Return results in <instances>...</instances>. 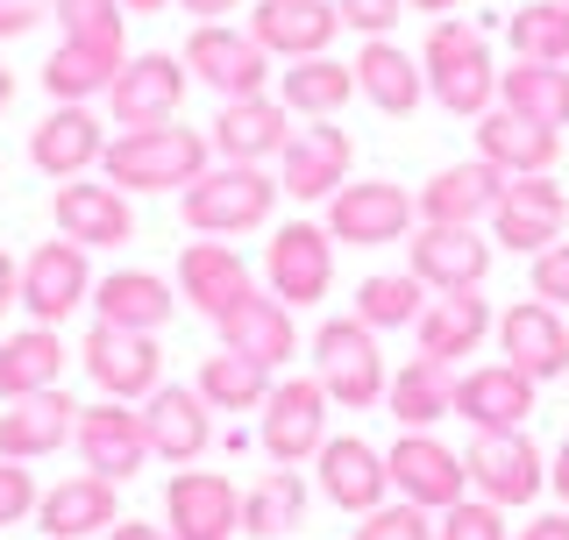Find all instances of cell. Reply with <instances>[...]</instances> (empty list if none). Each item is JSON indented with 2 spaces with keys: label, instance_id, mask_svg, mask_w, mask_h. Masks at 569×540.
<instances>
[{
  "label": "cell",
  "instance_id": "obj_13",
  "mask_svg": "<svg viewBox=\"0 0 569 540\" xmlns=\"http://www.w3.org/2000/svg\"><path fill=\"white\" fill-rule=\"evenodd\" d=\"M186 71L200 86H213L221 100L271 93V50H263L249 29H236V22H200L192 29L186 36Z\"/></svg>",
  "mask_w": 569,
  "mask_h": 540
},
{
  "label": "cell",
  "instance_id": "obj_11",
  "mask_svg": "<svg viewBox=\"0 0 569 540\" xmlns=\"http://www.w3.org/2000/svg\"><path fill=\"white\" fill-rule=\"evenodd\" d=\"M263 292L284 306H320L335 292V236L313 221H278L263 242Z\"/></svg>",
  "mask_w": 569,
  "mask_h": 540
},
{
  "label": "cell",
  "instance_id": "obj_43",
  "mask_svg": "<svg viewBox=\"0 0 569 540\" xmlns=\"http://www.w3.org/2000/svg\"><path fill=\"white\" fill-rule=\"evenodd\" d=\"M427 299H435V292H427L413 270H378V278L356 284V320L378 328V334H391V328H413V320L427 313Z\"/></svg>",
  "mask_w": 569,
  "mask_h": 540
},
{
  "label": "cell",
  "instance_id": "obj_47",
  "mask_svg": "<svg viewBox=\"0 0 569 540\" xmlns=\"http://www.w3.org/2000/svg\"><path fill=\"white\" fill-rule=\"evenodd\" d=\"M349 540H435V519H427L413 498H385L378 512L356 519V533H349Z\"/></svg>",
  "mask_w": 569,
  "mask_h": 540
},
{
  "label": "cell",
  "instance_id": "obj_9",
  "mask_svg": "<svg viewBox=\"0 0 569 540\" xmlns=\"http://www.w3.org/2000/svg\"><path fill=\"white\" fill-rule=\"evenodd\" d=\"M93 249H79L71 236L58 242H36L22 257V313L36 328H64L79 306H93Z\"/></svg>",
  "mask_w": 569,
  "mask_h": 540
},
{
  "label": "cell",
  "instance_id": "obj_33",
  "mask_svg": "<svg viewBox=\"0 0 569 540\" xmlns=\"http://www.w3.org/2000/svg\"><path fill=\"white\" fill-rule=\"evenodd\" d=\"M356 93L378 107V114H413L427 100V71L391 36H363V50H356Z\"/></svg>",
  "mask_w": 569,
  "mask_h": 540
},
{
  "label": "cell",
  "instance_id": "obj_26",
  "mask_svg": "<svg viewBox=\"0 0 569 540\" xmlns=\"http://www.w3.org/2000/svg\"><path fill=\"white\" fill-rule=\"evenodd\" d=\"M498 192H506V171L485 164V157H462V164H441L427 186L413 192L420 221H441V228H485Z\"/></svg>",
  "mask_w": 569,
  "mask_h": 540
},
{
  "label": "cell",
  "instance_id": "obj_49",
  "mask_svg": "<svg viewBox=\"0 0 569 540\" xmlns=\"http://www.w3.org/2000/svg\"><path fill=\"white\" fill-rule=\"evenodd\" d=\"M533 299H548V306H562V313H569V236L548 242L541 257H533Z\"/></svg>",
  "mask_w": 569,
  "mask_h": 540
},
{
  "label": "cell",
  "instance_id": "obj_12",
  "mask_svg": "<svg viewBox=\"0 0 569 540\" xmlns=\"http://www.w3.org/2000/svg\"><path fill=\"white\" fill-rule=\"evenodd\" d=\"M79 356H86V377L100 384V399L142 406L157 384H164V349H157V334L114 328V320H93L86 341H79Z\"/></svg>",
  "mask_w": 569,
  "mask_h": 540
},
{
  "label": "cell",
  "instance_id": "obj_50",
  "mask_svg": "<svg viewBox=\"0 0 569 540\" xmlns=\"http://www.w3.org/2000/svg\"><path fill=\"white\" fill-rule=\"evenodd\" d=\"M335 14H342V29L356 36H391L406 14V0H335Z\"/></svg>",
  "mask_w": 569,
  "mask_h": 540
},
{
  "label": "cell",
  "instance_id": "obj_40",
  "mask_svg": "<svg viewBox=\"0 0 569 540\" xmlns=\"http://www.w3.org/2000/svg\"><path fill=\"white\" fill-rule=\"evenodd\" d=\"M498 107L541 121V129H569V64H533V58H520L512 71H498Z\"/></svg>",
  "mask_w": 569,
  "mask_h": 540
},
{
  "label": "cell",
  "instance_id": "obj_52",
  "mask_svg": "<svg viewBox=\"0 0 569 540\" xmlns=\"http://www.w3.org/2000/svg\"><path fill=\"white\" fill-rule=\"evenodd\" d=\"M512 540H569V512H541V519H527Z\"/></svg>",
  "mask_w": 569,
  "mask_h": 540
},
{
  "label": "cell",
  "instance_id": "obj_32",
  "mask_svg": "<svg viewBox=\"0 0 569 540\" xmlns=\"http://www.w3.org/2000/svg\"><path fill=\"white\" fill-rule=\"evenodd\" d=\"M456 420L470 427H527L533 420V377L512 363H477L456 377Z\"/></svg>",
  "mask_w": 569,
  "mask_h": 540
},
{
  "label": "cell",
  "instance_id": "obj_31",
  "mask_svg": "<svg viewBox=\"0 0 569 540\" xmlns=\"http://www.w3.org/2000/svg\"><path fill=\"white\" fill-rule=\"evenodd\" d=\"M491 328H498L491 299H477V292H435V299H427V313L413 320V341H420V356H435V363L456 370L462 356L485 349Z\"/></svg>",
  "mask_w": 569,
  "mask_h": 540
},
{
  "label": "cell",
  "instance_id": "obj_45",
  "mask_svg": "<svg viewBox=\"0 0 569 540\" xmlns=\"http://www.w3.org/2000/svg\"><path fill=\"white\" fill-rule=\"evenodd\" d=\"M50 22L64 29V43H100V50L129 43V8L121 0H58Z\"/></svg>",
  "mask_w": 569,
  "mask_h": 540
},
{
  "label": "cell",
  "instance_id": "obj_54",
  "mask_svg": "<svg viewBox=\"0 0 569 540\" xmlns=\"http://www.w3.org/2000/svg\"><path fill=\"white\" fill-rule=\"evenodd\" d=\"M186 14H200V22H228V14H242L249 0H178Z\"/></svg>",
  "mask_w": 569,
  "mask_h": 540
},
{
  "label": "cell",
  "instance_id": "obj_42",
  "mask_svg": "<svg viewBox=\"0 0 569 540\" xmlns=\"http://www.w3.org/2000/svg\"><path fill=\"white\" fill-rule=\"evenodd\" d=\"M299 519H307V477L299 470H263L242 491V533L278 540V533H292Z\"/></svg>",
  "mask_w": 569,
  "mask_h": 540
},
{
  "label": "cell",
  "instance_id": "obj_14",
  "mask_svg": "<svg viewBox=\"0 0 569 540\" xmlns=\"http://www.w3.org/2000/svg\"><path fill=\"white\" fill-rule=\"evenodd\" d=\"M562 236H569V192L556 178L548 171L506 178V192H498V207H491V242L520 249V257H541V249L562 242Z\"/></svg>",
  "mask_w": 569,
  "mask_h": 540
},
{
  "label": "cell",
  "instance_id": "obj_3",
  "mask_svg": "<svg viewBox=\"0 0 569 540\" xmlns=\"http://www.w3.org/2000/svg\"><path fill=\"white\" fill-rule=\"evenodd\" d=\"M284 200L271 164H207L178 192V213H186L192 236H249V228H271V213Z\"/></svg>",
  "mask_w": 569,
  "mask_h": 540
},
{
  "label": "cell",
  "instance_id": "obj_53",
  "mask_svg": "<svg viewBox=\"0 0 569 540\" xmlns=\"http://www.w3.org/2000/svg\"><path fill=\"white\" fill-rule=\"evenodd\" d=\"M14 306H22V263L0 249V313H14Z\"/></svg>",
  "mask_w": 569,
  "mask_h": 540
},
{
  "label": "cell",
  "instance_id": "obj_41",
  "mask_svg": "<svg viewBox=\"0 0 569 540\" xmlns=\"http://www.w3.org/2000/svg\"><path fill=\"white\" fill-rule=\"evenodd\" d=\"M200 399L213 412H263V399H271V384H278V370H263L257 356H236V349H221V356H207L200 363Z\"/></svg>",
  "mask_w": 569,
  "mask_h": 540
},
{
  "label": "cell",
  "instance_id": "obj_18",
  "mask_svg": "<svg viewBox=\"0 0 569 540\" xmlns=\"http://www.w3.org/2000/svg\"><path fill=\"white\" fill-rule=\"evenodd\" d=\"M292 107L278 93H242V100H221V114H213V157L221 164H278V150L292 142Z\"/></svg>",
  "mask_w": 569,
  "mask_h": 540
},
{
  "label": "cell",
  "instance_id": "obj_16",
  "mask_svg": "<svg viewBox=\"0 0 569 540\" xmlns=\"http://www.w3.org/2000/svg\"><path fill=\"white\" fill-rule=\"evenodd\" d=\"M491 249L477 228H441V221H413V242H406V270L427 284V292H485L491 278Z\"/></svg>",
  "mask_w": 569,
  "mask_h": 540
},
{
  "label": "cell",
  "instance_id": "obj_6",
  "mask_svg": "<svg viewBox=\"0 0 569 540\" xmlns=\"http://www.w3.org/2000/svg\"><path fill=\"white\" fill-rule=\"evenodd\" d=\"M328 384L320 377H278L271 399H263V456L278 470H307V462L328 448Z\"/></svg>",
  "mask_w": 569,
  "mask_h": 540
},
{
  "label": "cell",
  "instance_id": "obj_1",
  "mask_svg": "<svg viewBox=\"0 0 569 540\" xmlns=\"http://www.w3.org/2000/svg\"><path fill=\"white\" fill-rule=\"evenodd\" d=\"M420 71H427V100L456 121H477L498 107V64H491V43L477 22L462 14H441L420 43Z\"/></svg>",
  "mask_w": 569,
  "mask_h": 540
},
{
  "label": "cell",
  "instance_id": "obj_39",
  "mask_svg": "<svg viewBox=\"0 0 569 540\" xmlns=\"http://www.w3.org/2000/svg\"><path fill=\"white\" fill-rule=\"evenodd\" d=\"M64 377V341L58 328H14L8 341H0V406L8 399H29V391H58Z\"/></svg>",
  "mask_w": 569,
  "mask_h": 540
},
{
  "label": "cell",
  "instance_id": "obj_34",
  "mask_svg": "<svg viewBox=\"0 0 569 540\" xmlns=\"http://www.w3.org/2000/svg\"><path fill=\"white\" fill-rule=\"evenodd\" d=\"M249 284H257V278H249V263L228 242H186V249H178V299H186L192 313L213 320L221 306H236Z\"/></svg>",
  "mask_w": 569,
  "mask_h": 540
},
{
  "label": "cell",
  "instance_id": "obj_30",
  "mask_svg": "<svg viewBox=\"0 0 569 540\" xmlns=\"http://www.w3.org/2000/svg\"><path fill=\"white\" fill-rule=\"evenodd\" d=\"M470 129H477V157L498 164L506 178L556 171V157H562V129H541V121L512 114V107H491V114H477Z\"/></svg>",
  "mask_w": 569,
  "mask_h": 540
},
{
  "label": "cell",
  "instance_id": "obj_38",
  "mask_svg": "<svg viewBox=\"0 0 569 540\" xmlns=\"http://www.w3.org/2000/svg\"><path fill=\"white\" fill-rule=\"evenodd\" d=\"M278 100L292 107L299 121H335L356 100V64H342V58H292L278 71Z\"/></svg>",
  "mask_w": 569,
  "mask_h": 540
},
{
  "label": "cell",
  "instance_id": "obj_46",
  "mask_svg": "<svg viewBox=\"0 0 569 540\" xmlns=\"http://www.w3.org/2000/svg\"><path fill=\"white\" fill-rule=\"evenodd\" d=\"M435 540H512V527H506V506H491V498H456L449 512H441V527H435Z\"/></svg>",
  "mask_w": 569,
  "mask_h": 540
},
{
  "label": "cell",
  "instance_id": "obj_58",
  "mask_svg": "<svg viewBox=\"0 0 569 540\" xmlns=\"http://www.w3.org/2000/svg\"><path fill=\"white\" fill-rule=\"evenodd\" d=\"M8 107H14V71L0 64V114H8Z\"/></svg>",
  "mask_w": 569,
  "mask_h": 540
},
{
  "label": "cell",
  "instance_id": "obj_10",
  "mask_svg": "<svg viewBox=\"0 0 569 540\" xmlns=\"http://www.w3.org/2000/svg\"><path fill=\"white\" fill-rule=\"evenodd\" d=\"M186 86H192L186 58L142 50V58H129L114 71V86H107V121H114V129H164V121H178V107H186Z\"/></svg>",
  "mask_w": 569,
  "mask_h": 540
},
{
  "label": "cell",
  "instance_id": "obj_21",
  "mask_svg": "<svg viewBox=\"0 0 569 540\" xmlns=\"http://www.w3.org/2000/svg\"><path fill=\"white\" fill-rule=\"evenodd\" d=\"M491 334H498V356H506L512 370H527L533 384H548V377L569 370V320H562V306H548V299H512Z\"/></svg>",
  "mask_w": 569,
  "mask_h": 540
},
{
  "label": "cell",
  "instance_id": "obj_28",
  "mask_svg": "<svg viewBox=\"0 0 569 540\" xmlns=\"http://www.w3.org/2000/svg\"><path fill=\"white\" fill-rule=\"evenodd\" d=\"M79 434V399L58 384V391H29V399H8L0 406V456L14 462H43Z\"/></svg>",
  "mask_w": 569,
  "mask_h": 540
},
{
  "label": "cell",
  "instance_id": "obj_7",
  "mask_svg": "<svg viewBox=\"0 0 569 540\" xmlns=\"http://www.w3.org/2000/svg\"><path fill=\"white\" fill-rule=\"evenodd\" d=\"M391 498H413L420 512H449L456 498H470V470L435 427H399V441L385 448Z\"/></svg>",
  "mask_w": 569,
  "mask_h": 540
},
{
  "label": "cell",
  "instance_id": "obj_57",
  "mask_svg": "<svg viewBox=\"0 0 569 540\" xmlns=\"http://www.w3.org/2000/svg\"><path fill=\"white\" fill-rule=\"evenodd\" d=\"M406 8H420V14H435V22H441V14H456L462 0H406Z\"/></svg>",
  "mask_w": 569,
  "mask_h": 540
},
{
  "label": "cell",
  "instance_id": "obj_8",
  "mask_svg": "<svg viewBox=\"0 0 569 540\" xmlns=\"http://www.w3.org/2000/svg\"><path fill=\"white\" fill-rule=\"evenodd\" d=\"M413 221H420V207H413L406 186H391V178H356V186H342L328 200V221L320 228L349 249H391V242L413 236Z\"/></svg>",
  "mask_w": 569,
  "mask_h": 540
},
{
  "label": "cell",
  "instance_id": "obj_22",
  "mask_svg": "<svg viewBox=\"0 0 569 540\" xmlns=\"http://www.w3.org/2000/svg\"><path fill=\"white\" fill-rule=\"evenodd\" d=\"M50 221H58V236H71L79 249H121L136 242V207L121 186H86V178H64L58 192H50Z\"/></svg>",
  "mask_w": 569,
  "mask_h": 540
},
{
  "label": "cell",
  "instance_id": "obj_23",
  "mask_svg": "<svg viewBox=\"0 0 569 540\" xmlns=\"http://www.w3.org/2000/svg\"><path fill=\"white\" fill-rule=\"evenodd\" d=\"M142 434H150L157 462H200L213 448V406L200 399V384H157L142 399Z\"/></svg>",
  "mask_w": 569,
  "mask_h": 540
},
{
  "label": "cell",
  "instance_id": "obj_5",
  "mask_svg": "<svg viewBox=\"0 0 569 540\" xmlns=\"http://www.w3.org/2000/svg\"><path fill=\"white\" fill-rule=\"evenodd\" d=\"M462 470H470V491L491 498V506H533L548 491V456L527 441V427H477L470 448H462Z\"/></svg>",
  "mask_w": 569,
  "mask_h": 540
},
{
  "label": "cell",
  "instance_id": "obj_4",
  "mask_svg": "<svg viewBox=\"0 0 569 540\" xmlns=\"http://www.w3.org/2000/svg\"><path fill=\"white\" fill-rule=\"evenodd\" d=\"M313 377L328 384V399L342 412H370L385 406V384H391V363L378 349V328H363L356 313L328 320V328L313 334Z\"/></svg>",
  "mask_w": 569,
  "mask_h": 540
},
{
  "label": "cell",
  "instance_id": "obj_27",
  "mask_svg": "<svg viewBox=\"0 0 569 540\" xmlns=\"http://www.w3.org/2000/svg\"><path fill=\"white\" fill-rule=\"evenodd\" d=\"M107 121L93 114V107H50L43 121H36V136H29V164L43 171V178H86L107 157Z\"/></svg>",
  "mask_w": 569,
  "mask_h": 540
},
{
  "label": "cell",
  "instance_id": "obj_19",
  "mask_svg": "<svg viewBox=\"0 0 569 540\" xmlns=\"http://www.w3.org/2000/svg\"><path fill=\"white\" fill-rule=\"evenodd\" d=\"M164 527L171 540H236L242 533V491L221 470H178L164 483Z\"/></svg>",
  "mask_w": 569,
  "mask_h": 540
},
{
  "label": "cell",
  "instance_id": "obj_37",
  "mask_svg": "<svg viewBox=\"0 0 569 540\" xmlns=\"http://www.w3.org/2000/svg\"><path fill=\"white\" fill-rule=\"evenodd\" d=\"M129 64V50H100V43H58L43 58V93L58 107H93L107 100V86H114V71Z\"/></svg>",
  "mask_w": 569,
  "mask_h": 540
},
{
  "label": "cell",
  "instance_id": "obj_55",
  "mask_svg": "<svg viewBox=\"0 0 569 540\" xmlns=\"http://www.w3.org/2000/svg\"><path fill=\"white\" fill-rule=\"evenodd\" d=\"M548 491H556L562 506H569V434H562V448H556V456H548Z\"/></svg>",
  "mask_w": 569,
  "mask_h": 540
},
{
  "label": "cell",
  "instance_id": "obj_2",
  "mask_svg": "<svg viewBox=\"0 0 569 540\" xmlns=\"http://www.w3.org/2000/svg\"><path fill=\"white\" fill-rule=\"evenodd\" d=\"M207 164H213V142L200 129H178V121H164V129H121L100 157L107 186H121L129 200L136 192H186Z\"/></svg>",
  "mask_w": 569,
  "mask_h": 540
},
{
  "label": "cell",
  "instance_id": "obj_24",
  "mask_svg": "<svg viewBox=\"0 0 569 540\" xmlns=\"http://www.w3.org/2000/svg\"><path fill=\"white\" fill-rule=\"evenodd\" d=\"M320 470V498L328 506H342L349 519L378 512L391 498V470H385V448H370L363 434H328V448L313 456Z\"/></svg>",
  "mask_w": 569,
  "mask_h": 540
},
{
  "label": "cell",
  "instance_id": "obj_15",
  "mask_svg": "<svg viewBox=\"0 0 569 540\" xmlns=\"http://www.w3.org/2000/svg\"><path fill=\"white\" fill-rule=\"evenodd\" d=\"M349 164H356L349 129H335V121H307V129H292V142L278 150V186H284V200L320 207V200H335V192L349 186Z\"/></svg>",
  "mask_w": 569,
  "mask_h": 540
},
{
  "label": "cell",
  "instance_id": "obj_44",
  "mask_svg": "<svg viewBox=\"0 0 569 540\" xmlns=\"http://www.w3.org/2000/svg\"><path fill=\"white\" fill-rule=\"evenodd\" d=\"M506 36L533 64H569V0H527V8H512Z\"/></svg>",
  "mask_w": 569,
  "mask_h": 540
},
{
  "label": "cell",
  "instance_id": "obj_59",
  "mask_svg": "<svg viewBox=\"0 0 569 540\" xmlns=\"http://www.w3.org/2000/svg\"><path fill=\"white\" fill-rule=\"evenodd\" d=\"M129 14H157V8H171V0H121Z\"/></svg>",
  "mask_w": 569,
  "mask_h": 540
},
{
  "label": "cell",
  "instance_id": "obj_35",
  "mask_svg": "<svg viewBox=\"0 0 569 540\" xmlns=\"http://www.w3.org/2000/svg\"><path fill=\"white\" fill-rule=\"evenodd\" d=\"M171 313H178V292L157 278V270H107V278H93V320L157 334Z\"/></svg>",
  "mask_w": 569,
  "mask_h": 540
},
{
  "label": "cell",
  "instance_id": "obj_29",
  "mask_svg": "<svg viewBox=\"0 0 569 540\" xmlns=\"http://www.w3.org/2000/svg\"><path fill=\"white\" fill-rule=\"evenodd\" d=\"M114 491H121V483L79 470V477L50 483V491L36 498V527H43V540H93V533H107L121 519V498Z\"/></svg>",
  "mask_w": 569,
  "mask_h": 540
},
{
  "label": "cell",
  "instance_id": "obj_17",
  "mask_svg": "<svg viewBox=\"0 0 569 540\" xmlns=\"http://www.w3.org/2000/svg\"><path fill=\"white\" fill-rule=\"evenodd\" d=\"M79 462L93 477H107V483H129L142 462H157L150 456V434H142V406H129V399H100V406H79Z\"/></svg>",
  "mask_w": 569,
  "mask_h": 540
},
{
  "label": "cell",
  "instance_id": "obj_51",
  "mask_svg": "<svg viewBox=\"0 0 569 540\" xmlns=\"http://www.w3.org/2000/svg\"><path fill=\"white\" fill-rule=\"evenodd\" d=\"M58 14V0H0V43H22L29 29H43Z\"/></svg>",
  "mask_w": 569,
  "mask_h": 540
},
{
  "label": "cell",
  "instance_id": "obj_48",
  "mask_svg": "<svg viewBox=\"0 0 569 540\" xmlns=\"http://www.w3.org/2000/svg\"><path fill=\"white\" fill-rule=\"evenodd\" d=\"M36 477H29V462H14V456H0V527H22V519L36 512Z\"/></svg>",
  "mask_w": 569,
  "mask_h": 540
},
{
  "label": "cell",
  "instance_id": "obj_20",
  "mask_svg": "<svg viewBox=\"0 0 569 540\" xmlns=\"http://www.w3.org/2000/svg\"><path fill=\"white\" fill-rule=\"evenodd\" d=\"M213 328H221V349L257 356L263 370H284V363L299 356V320H292V306H284L278 292H263V284H249L236 306H221V313H213Z\"/></svg>",
  "mask_w": 569,
  "mask_h": 540
},
{
  "label": "cell",
  "instance_id": "obj_56",
  "mask_svg": "<svg viewBox=\"0 0 569 540\" xmlns=\"http://www.w3.org/2000/svg\"><path fill=\"white\" fill-rule=\"evenodd\" d=\"M107 540H171V527H142V519H114Z\"/></svg>",
  "mask_w": 569,
  "mask_h": 540
},
{
  "label": "cell",
  "instance_id": "obj_36",
  "mask_svg": "<svg viewBox=\"0 0 569 540\" xmlns=\"http://www.w3.org/2000/svg\"><path fill=\"white\" fill-rule=\"evenodd\" d=\"M385 412L399 427H441L456 412V370L435 363V356L399 363V370H391V384H385Z\"/></svg>",
  "mask_w": 569,
  "mask_h": 540
},
{
  "label": "cell",
  "instance_id": "obj_25",
  "mask_svg": "<svg viewBox=\"0 0 569 540\" xmlns=\"http://www.w3.org/2000/svg\"><path fill=\"white\" fill-rule=\"evenodd\" d=\"M249 36L284 64L328 58L335 36H342V14H335V0H249Z\"/></svg>",
  "mask_w": 569,
  "mask_h": 540
}]
</instances>
